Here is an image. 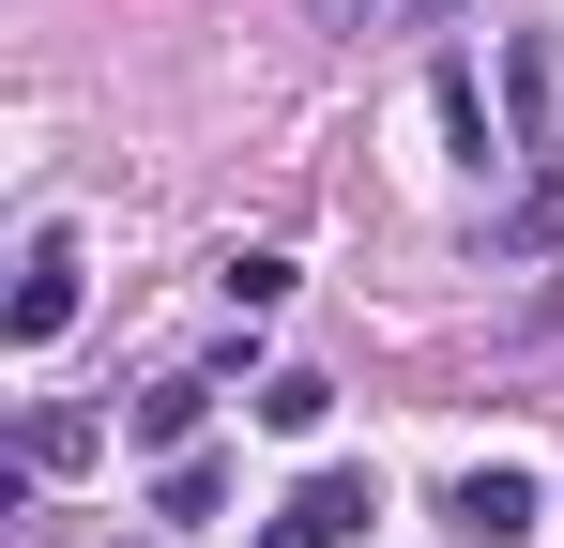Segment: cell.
Returning <instances> with one entry per match:
<instances>
[{"label":"cell","mask_w":564,"mask_h":548,"mask_svg":"<svg viewBox=\"0 0 564 548\" xmlns=\"http://www.w3.org/2000/svg\"><path fill=\"white\" fill-rule=\"evenodd\" d=\"M77 457H93V412H62V396H46V412H31V472H77Z\"/></svg>","instance_id":"obj_11"},{"label":"cell","mask_w":564,"mask_h":548,"mask_svg":"<svg viewBox=\"0 0 564 548\" xmlns=\"http://www.w3.org/2000/svg\"><path fill=\"white\" fill-rule=\"evenodd\" d=\"M427 122H443V138H458V168L488 183L503 168V153H519V138H503V122H488V77H473L458 46H443V62H427Z\"/></svg>","instance_id":"obj_5"},{"label":"cell","mask_w":564,"mask_h":548,"mask_svg":"<svg viewBox=\"0 0 564 548\" xmlns=\"http://www.w3.org/2000/svg\"><path fill=\"white\" fill-rule=\"evenodd\" d=\"M503 138H519V153H564V46L550 31L503 46Z\"/></svg>","instance_id":"obj_3"},{"label":"cell","mask_w":564,"mask_h":548,"mask_svg":"<svg viewBox=\"0 0 564 548\" xmlns=\"http://www.w3.org/2000/svg\"><path fill=\"white\" fill-rule=\"evenodd\" d=\"M321 412H336V381H321V365H260V427H275V442H305Z\"/></svg>","instance_id":"obj_9"},{"label":"cell","mask_w":564,"mask_h":548,"mask_svg":"<svg viewBox=\"0 0 564 548\" xmlns=\"http://www.w3.org/2000/svg\"><path fill=\"white\" fill-rule=\"evenodd\" d=\"M443 534H458V548H519V534H534V472H519V457H488V472H458Z\"/></svg>","instance_id":"obj_4"},{"label":"cell","mask_w":564,"mask_h":548,"mask_svg":"<svg viewBox=\"0 0 564 548\" xmlns=\"http://www.w3.org/2000/svg\"><path fill=\"white\" fill-rule=\"evenodd\" d=\"M214 289H229L245 320H275L290 289H305V260H275V244H229V274H214Z\"/></svg>","instance_id":"obj_10"},{"label":"cell","mask_w":564,"mask_h":548,"mask_svg":"<svg viewBox=\"0 0 564 548\" xmlns=\"http://www.w3.org/2000/svg\"><path fill=\"white\" fill-rule=\"evenodd\" d=\"M214 396H229L214 365H184V381H153V396L122 412V442H138V457H198V427H214Z\"/></svg>","instance_id":"obj_6"},{"label":"cell","mask_w":564,"mask_h":548,"mask_svg":"<svg viewBox=\"0 0 564 548\" xmlns=\"http://www.w3.org/2000/svg\"><path fill=\"white\" fill-rule=\"evenodd\" d=\"M473 260L519 274V260H564V153H519V183L473 213Z\"/></svg>","instance_id":"obj_1"},{"label":"cell","mask_w":564,"mask_h":548,"mask_svg":"<svg viewBox=\"0 0 564 548\" xmlns=\"http://www.w3.org/2000/svg\"><path fill=\"white\" fill-rule=\"evenodd\" d=\"M305 15H321V31H367V15H397V0H305Z\"/></svg>","instance_id":"obj_12"},{"label":"cell","mask_w":564,"mask_h":548,"mask_svg":"<svg viewBox=\"0 0 564 548\" xmlns=\"http://www.w3.org/2000/svg\"><path fill=\"white\" fill-rule=\"evenodd\" d=\"M367 518H381V487H367V472H305L275 518H260V548H351Z\"/></svg>","instance_id":"obj_2"},{"label":"cell","mask_w":564,"mask_h":548,"mask_svg":"<svg viewBox=\"0 0 564 548\" xmlns=\"http://www.w3.org/2000/svg\"><path fill=\"white\" fill-rule=\"evenodd\" d=\"M153 518H229V457H153Z\"/></svg>","instance_id":"obj_8"},{"label":"cell","mask_w":564,"mask_h":548,"mask_svg":"<svg viewBox=\"0 0 564 548\" xmlns=\"http://www.w3.org/2000/svg\"><path fill=\"white\" fill-rule=\"evenodd\" d=\"M62 320H77V244L46 229V244H31V274H15V351H46Z\"/></svg>","instance_id":"obj_7"},{"label":"cell","mask_w":564,"mask_h":548,"mask_svg":"<svg viewBox=\"0 0 564 548\" xmlns=\"http://www.w3.org/2000/svg\"><path fill=\"white\" fill-rule=\"evenodd\" d=\"M412 15H427V31H443V15H473V0H412Z\"/></svg>","instance_id":"obj_13"}]
</instances>
